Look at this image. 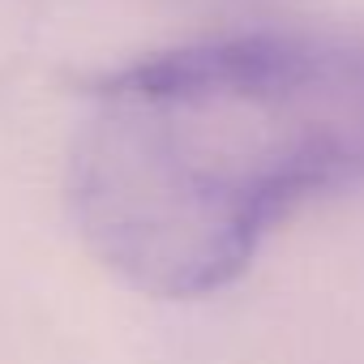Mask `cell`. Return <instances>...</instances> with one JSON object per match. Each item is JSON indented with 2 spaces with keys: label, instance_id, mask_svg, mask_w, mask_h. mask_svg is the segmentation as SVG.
Segmentation results:
<instances>
[{
  "label": "cell",
  "instance_id": "6da1fadb",
  "mask_svg": "<svg viewBox=\"0 0 364 364\" xmlns=\"http://www.w3.org/2000/svg\"><path fill=\"white\" fill-rule=\"evenodd\" d=\"M364 180V39L245 31L82 86L65 189L103 270L154 300L236 283L300 206Z\"/></svg>",
  "mask_w": 364,
  "mask_h": 364
}]
</instances>
